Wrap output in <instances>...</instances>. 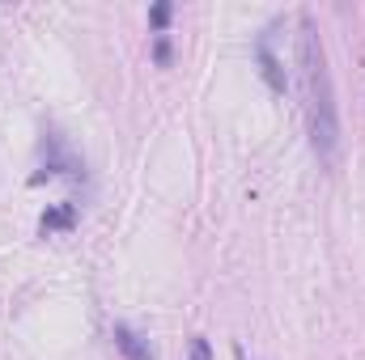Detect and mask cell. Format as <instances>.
Listing matches in <instances>:
<instances>
[{
	"label": "cell",
	"mask_w": 365,
	"mask_h": 360,
	"mask_svg": "<svg viewBox=\"0 0 365 360\" xmlns=\"http://www.w3.org/2000/svg\"><path fill=\"white\" fill-rule=\"evenodd\" d=\"M297 90H302V115L310 132V149L323 166H336L340 157V106L327 68V47L319 38V26L310 13L297 17Z\"/></svg>",
	"instance_id": "cell-1"
},
{
	"label": "cell",
	"mask_w": 365,
	"mask_h": 360,
	"mask_svg": "<svg viewBox=\"0 0 365 360\" xmlns=\"http://www.w3.org/2000/svg\"><path fill=\"white\" fill-rule=\"evenodd\" d=\"M255 60H259V73H264V81L272 85V93H284V90H289L284 64L276 60V51H272V30H264V34H259V43H255Z\"/></svg>",
	"instance_id": "cell-2"
},
{
	"label": "cell",
	"mask_w": 365,
	"mask_h": 360,
	"mask_svg": "<svg viewBox=\"0 0 365 360\" xmlns=\"http://www.w3.org/2000/svg\"><path fill=\"white\" fill-rule=\"evenodd\" d=\"M110 339H115V348H119L128 360H153L149 339H145L140 331H132L128 322H115V327H110Z\"/></svg>",
	"instance_id": "cell-3"
},
{
	"label": "cell",
	"mask_w": 365,
	"mask_h": 360,
	"mask_svg": "<svg viewBox=\"0 0 365 360\" xmlns=\"http://www.w3.org/2000/svg\"><path fill=\"white\" fill-rule=\"evenodd\" d=\"M73 225H77V203H56V208H47L43 221H38L43 233H64V229H73Z\"/></svg>",
	"instance_id": "cell-4"
},
{
	"label": "cell",
	"mask_w": 365,
	"mask_h": 360,
	"mask_svg": "<svg viewBox=\"0 0 365 360\" xmlns=\"http://www.w3.org/2000/svg\"><path fill=\"white\" fill-rule=\"evenodd\" d=\"M170 13H175V9H170L166 0H158V4L149 9V26H153L158 34H166V26H170Z\"/></svg>",
	"instance_id": "cell-5"
},
{
	"label": "cell",
	"mask_w": 365,
	"mask_h": 360,
	"mask_svg": "<svg viewBox=\"0 0 365 360\" xmlns=\"http://www.w3.org/2000/svg\"><path fill=\"white\" fill-rule=\"evenodd\" d=\"M153 60H158L162 68L170 64V38H166V34H158V38H153Z\"/></svg>",
	"instance_id": "cell-6"
},
{
	"label": "cell",
	"mask_w": 365,
	"mask_h": 360,
	"mask_svg": "<svg viewBox=\"0 0 365 360\" xmlns=\"http://www.w3.org/2000/svg\"><path fill=\"white\" fill-rule=\"evenodd\" d=\"M187 360H212V344L208 339H191V356Z\"/></svg>",
	"instance_id": "cell-7"
}]
</instances>
